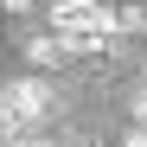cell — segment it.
Segmentation results:
<instances>
[{
  "label": "cell",
  "instance_id": "1",
  "mask_svg": "<svg viewBox=\"0 0 147 147\" xmlns=\"http://www.w3.org/2000/svg\"><path fill=\"white\" fill-rule=\"evenodd\" d=\"M51 115V83L38 77H19L0 90V141H19V128H32V121Z\"/></svg>",
  "mask_w": 147,
  "mask_h": 147
},
{
  "label": "cell",
  "instance_id": "2",
  "mask_svg": "<svg viewBox=\"0 0 147 147\" xmlns=\"http://www.w3.org/2000/svg\"><path fill=\"white\" fill-rule=\"evenodd\" d=\"M51 26L58 32H90V38H115V7L102 0H51Z\"/></svg>",
  "mask_w": 147,
  "mask_h": 147
},
{
  "label": "cell",
  "instance_id": "3",
  "mask_svg": "<svg viewBox=\"0 0 147 147\" xmlns=\"http://www.w3.org/2000/svg\"><path fill=\"white\" fill-rule=\"evenodd\" d=\"M64 58H70V51H64V38H58V32L26 45V64H32V70H51V64H64Z\"/></svg>",
  "mask_w": 147,
  "mask_h": 147
},
{
  "label": "cell",
  "instance_id": "4",
  "mask_svg": "<svg viewBox=\"0 0 147 147\" xmlns=\"http://www.w3.org/2000/svg\"><path fill=\"white\" fill-rule=\"evenodd\" d=\"M134 121L147 128V83H141V96H134Z\"/></svg>",
  "mask_w": 147,
  "mask_h": 147
},
{
  "label": "cell",
  "instance_id": "5",
  "mask_svg": "<svg viewBox=\"0 0 147 147\" xmlns=\"http://www.w3.org/2000/svg\"><path fill=\"white\" fill-rule=\"evenodd\" d=\"M0 7H7V13H32V0H0Z\"/></svg>",
  "mask_w": 147,
  "mask_h": 147
},
{
  "label": "cell",
  "instance_id": "6",
  "mask_svg": "<svg viewBox=\"0 0 147 147\" xmlns=\"http://www.w3.org/2000/svg\"><path fill=\"white\" fill-rule=\"evenodd\" d=\"M121 147H147V128H134V134H128V141H121Z\"/></svg>",
  "mask_w": 147,
  "mask_h": 147
},
{
  "label": "cell",
  "instance_id": "7",
  "mask_svg": "<svg viewBox=\"0 0 147 147\" xmlns=\"http://www.w3.org/2000/svg\"><path fill=\"white\" fill-rule=\"evenodd\" d=\"M7 147H51V141H7Z\"/></svg>",
  "mask_w": 147,
  "mask_h": 147
},
{
  "label": "cell",
  "instance_id": "8",
  "mask_svg": "<svg viewBox=\"0 0 147 147\" xmlns=\"http://www.w3.org/2000/svg\"><path fill=\"white\" fill-rule=\"evenodd\" d=\"M141 83H147V58H141Z\"/></svg>",
  "mask_w": 147,
  "mask_h": 147
}]
</instances>
